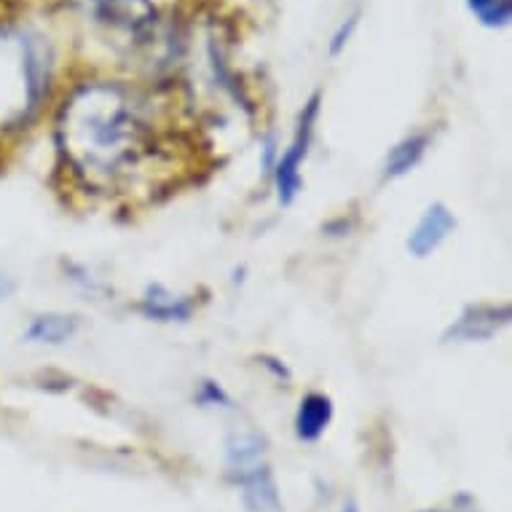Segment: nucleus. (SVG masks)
Instances as JSON below:
<instances>
[{
	"label": "nucleus",
	"mask_w": 512,
	"mask_h": 512,
	"mask_svg": "<svg viewBox=\"0 0 512 512\" xmlns=\"http://www.w3.org/2000/svg\"><path fill=\"white\" fill-rule=\"evenodd\" d=\"M266 462V443L252 432L231 435L226 443V467L231 480H239L250 470H258Z\"/></svg>",
	"instance_id": "6"
},
{
	"label": "nucleus",
	"mask_w": 512,
	"mask_h": 512,
	"mask_svg": "<svg viewBox=\"0 0 512 512\" xmlns=\"http://www.w3.org/2000/svg\"><path fill=\"white\" fill-rule=\"evenodd\" d=\"M78 319L68 317V314H41L35 317L25 330V341L30 344H46L59 346L76 336Z\"/></svg>",
	"instance_id": "10"
},
{
	"label": "nucleus",
	"mask_w": 512,
	"mask_h": 512,
	"mask_svg": "<svg viewBox=\"0 0 512 512\" xmlns=\"http://www.w3.org/2000/svg\"><path fill=\"white\" fill-rule=\"evenodd\" d=\"M199 400H202L204 405H228V397L226 392L218 387V384H212V381H204L202 384V392H199Z\"/></svg>",
	"instance_id": "13"
},
{
	"label": "nucleus",
	"mask_w": 512,
	"mask_h": 512,
	"mask_svg": "<svg viewBox=\"0 0 512 512\" xmlns=\"http://www.w3.org/2000/svg\"><path fill=\"white\" fill-rule=\"evenodd\" d=\"M140 311L148 319H156V322H185L194 314V303L188 298L169 293L167 287L151 285L140 298Z\"/></svg>",
	"instance_id": "8"
},
{
	"label": "nucleus",
	"mask_w": 512,
	"mask_h": 512,
	"mask_svg": "<svg viewBox=\"0 0 512 512\" xmlns=\"http://www.w3.org/2000/svg\"><path fill=\"white\" fill-rule=\"evenodd\" d=\"M510 322L507 306H470L456 319L445 333L448 344H472V341H488Z\"/></svg>",
	"instance_id": "3"
},
{
	"label": "nucleus",
	"mask_w": 512,
	"mask_h": 512,
	"mask_svg": "<svg viewBox=\"0 0 512 512\" xmlns=\"http://www.w3.org/2000/svg\"><path fill=\"white\" fill-rule=\"evenodd\" d=\"M456 218L454 212L448 210L445 204H429L424 215L419 218L416 228L408 236V252L413 258H427L440 247V244L454 234Z\"/></svg>",
	"instance_id": "5"
},
{
	"label": "nucleus",
	"mask_w": 512,
	"mask_h": 512,
	"mask_svg": "<svg viewBox=\"0 0 512 512\" xmlns=\"http://www.w3.org/2000/svg\"><path fill=\"white\" fill-rule=\"evenodd\" d=\"M333 421V403L328 395L311 392L301 400V408L295 413V432L301 440H317L325 435V429Z\"/></svg>",
	"instance_id": "9"
},
{
	"label": "nucleus",
	"mask_w": 512,
	"mask_h": 512,
	"mask_svg": "<svg viewBox=\"0 0 512 512\" xmlns=\"http://www.w3.org/2000/svg\"><path fill=\"white\" fill-rule=\"evenodd\" d=\"M429 137L427 135H413L405 137L403 143H397L387 156V164H384V172L387 177H403L408 175L427 153Z\"/></svg>",
	"instance_id": "11"
},
{
	"label": "nucleus",
	"mask_w": 512,
	"mask_h": 512,
	"mask_svg": "<svg viewBox=\"0 0 512 512\" xmlns=\"http://www.w3.org/2000/svg\"><path fill=\"white\" fill-rule=\"evenodd\" d=\"M344 512H357V510H354V507H346V510Z\"/></svg>",
	"instance_id": "16"
},
{
	"label": "nucleus",
	"mask_w": 512,
	"mask_h": 512,
	"mask_svg": "<svg viewBox=\"0 0 512 512\" xmlns=\"http://www.w3.org/2000/svg\"><path fill=\"white\" fill-rule=\"evenodd\" d=\"M354 27H357V17H352L349 22H344V25L338 27V33L333 35V43H330V54H338V51L344 49L346 43H349V38H352Z\"/></svg>",
	"instance_id": "14"
},
{
	"label": "nucleus",
	"mask_w": 512,
	"mask_h": 512,
	"mask_svg": "<svg viewBox=\"0 0 512 512\" xmlns=\"http://www.w3.org/2000/svg\"><path fill=\"white\" fill-rule=\"evenodd\" d=\"M480 25L504 27L512 17V0H467Z\"/></svg>",
	"instance_id": "12"
},
{
	"label": "nucleus",
	"mask_w": 512,
	"mask_h": 512,
	"mask_svg": "<svg viewBox=\"0 0 512 512\" xmlns=\"http://www.w3.org/2000/svg\"><path fill=\"white\" fill-rule=\"evenodd\" d=\"M242 486V499L247 504V510L252 512H279L282 499H279L277 483L271 475L269 464H263L258 470L247 472L242 478L236 480Z\"/></svg>",
	"instance_id": "7"
},
{
	"label": "nucleus",
	"mask_w": 512,
	"mask_h": 512,
	"mask_svg": "<svg viewBox=\"0 0 512 512\" xmlns=\"http://www.w3.org/2000/svg\"><path fill=\"white\" fill-rule=\"evenodd\" d=\"M59 145L76 172L94 183H113L148 151V126L121 86L89 84L65 102Z\"/></svg>",
	"instance_id": "1"
},
{
	"label": "nucleus",
	"mask_w": 512,
	"mask_h": 512,
	"mask_svg": "<svg viewBox=\"0 0 512 512\" xmlns=\"http://www.w3.org/2000/svg\"><path fill=\"white\" fill-rule=\"evenodd\" d=\"M319 113V94H314L309 100V105L303 108L301 118H298V129H295V137L290 148L285 151V156L277 161L274 167V180H277V194L282 204H293V199L301 194V164L306 159L311 145V135H314V121H317Z\"/></svg>",
	"instance_id": "2"
},
{
	"label": "nucleus",
	"mask_w": 512,
	"mask_h": 512,
	"mask_svg": "<svg viewBox=\"0 0 512 512\" xmlns=\"http://www.w3.org/2000/svg\"><path fill=\"white\" fill-rule=\"evenodd\" d=\"M76 3L97 22L124 27V30H143L156 17L151 0H76Z\"/></svg>",
	"instance_id": "4"
},
{
	"label": "nucleus",
	"mask_w": 512,
	"mask_h": 512,
	"mask_svg": "<svg viewBox=\"0 0 512 512\" xmlns=\"http://www.w3.org/2000/svg\"><path fill=\"white\" fill-rule=\"evenodd\" d=\"M14 279L11 277H6V274H0V303L3 301H9L11 298V293H14Z\"/></svg>",
	"instance_id": "15"
}]
</instances>
